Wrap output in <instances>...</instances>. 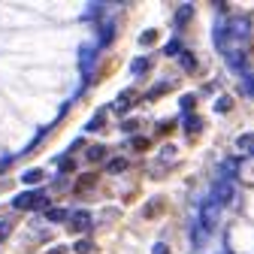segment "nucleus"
<instances>
[{"instance_id":"16","label":"nucleus","mask_w":254,"mask_h":254,"mask_svg":"<svg viewBox=\"0 0 254 254\" xmlns=\"http://www.w3.org/2000/svg\"><path fill=\"white\" fill-rule=\"evenodd\" d=\"M236 145H239L242 151H254V133H245V136H239V139H236Z\"/></svg>"},{"instance_id":"25","label":"nucleus","mask_w":254,"mask_h":254,"mask_svg":"<svg viewBox=\"0 0 254 254\" xmlns=\"http://www.w3.org/2000/svg\"><path fill=\"white\" fill-rule=\"evenodd\" d=\"M151 254H170V248H167V245H164V242H157V245H154V248H151Z\"/></svg>"},{"instance_id":"18","label":"nucleus","mask_w":254,"mask_h":254,"mask_svg":"<svg viewBox=\"0 0 254 254\" xmlns=\"http://www.w3.org/2000/svg\"><path fill=\"white\" fill-rule=\"evenodd\" d=\"M46 218L49 221H64V218H70L67 209H46Z\"/></svg>"},{"instance_id":"7","label":"nucleus","mask_w":254,"mask_h":254,"mask_svg":"<svg viewBox=\"0 0 254 254\" xmlns=\"http://www.w3.org/2000/svg\"><path fill=\"white\" fill-rule=\"evenodd\" d=\"M124 170H127V161H124V157H112V161H106V173L118 176V173H124Z\"/></svg>"},{"instance_id":"27","label":"nucleus","mask_w":254,"mask_h":254,"mask_svg":"<svg viewBox=\"0 0 254 254\" xmlns=\"http://www.w3.org/2000/svg\"><path fill=\"white\" fill-rule=\"evenodd\" d=\"M157 209H161V200H154V203H151V206H145V215H154V212H157Z\"/></svg>"},{"instance_id":"2","label":"nucleus","mask_w":254,"mask_h":254,"mask_svg":"<svg viewBox=\"0 0 254 254\" xmlns=\"http://www.w3.org/2000/svg\"><path fill=\"white\" fill-rule=\"evenodd\" d=\"M215 221H218V206H215L212 200H206L203 209H200V218H197V227H200L203 233H212V230H215Z\"/></svg>"},{"instance_id":"19","label":"nucleus","mask_w":254,"mask_h":254,"mask_svg":"<svg viewBox=\"0 0 254 254\" xmlns=\"http://www.w3.org/2000/svg\"><path fill=\"white\" fill-rule=\"evenodd\" d=\"M167 88H170V85H167V82H157V85H154V88H151V91H148V94H145V100H154V97H161V94H164V91H167Z\"/></svg>"},{"instance_id":"24","label":"nucleus","mask_w":254,"mask_h":254,"mask_svg":"<svg viewBox=\"0 0 254 254\" xmlns=\"http://www.w3.org/2000/svg\"><path fill=\"white\" fill-rule=\"evenodd\" d=\"M139 43H142V46L154 43V30H145V34H139Z\"/></svg>"},{"instance_id":"28","label":"nucleus","mask_w":254,"mask_h":254,"mask_svg":"<svg viewBox=\"0 0 254 254\" xmlns=\"http://www.w3.org/2000/svg\"><path fill=\"white\" fill-rule=\"evenodd\" d=\"M245 91H248V94H254V79H248V82H245Z\"/></svg>"},{"instance_id":"20","label":"nucleus","mask_w":254,"mask_h":254,"mask_svg":"<svg viewBox=\"0 0 254 254\" xmlns=\"http://www.w3.org/2000/svg\"><path fill=\"white\" fill-rule=\"evenodd\" d=\"M73 248H76L79 254H91V251H94V242H91V239H79Z\"/></svg>"},{"instance_id":"15","label":"nucleus","mask_w":254,"mask_h":254,"mask_svg":"<svg viewBox=\"0 0 254 254\" xmlns=\"http://www.w3.org/2000/svg\"><path fill=\"white\" fill-rule=\"evenodd\" d=\"M148 70V58H136L133 64H130V73L133 76H139V73H145Z\"/></svg>"},{"instance_id":"17","label":"nucleus","mask_w":254,"mask_h":254,"mask_svg":"<svg viewBox=\"0 0 254 254\" xmlns=\"http://www.w3.org/2000/svg\"><path fill=\"white\" fill-rule=\"evenodd\" d=\"M94 182H97V173H91V176H85V179H79L76 182V190H79V194H82V190H88Z\"/></svg>"},{"instance_id":"21","label":"nucleus","mask_w":254,"mask_h":254,"mask_svg":"<svg viewBox=\"0 0 254 254\" xmlns=\"http://www.w3.org/2000/svg\"><path fill=\"white\" fill-rule=\"evenodd\" d=\"M130 148H133V151H142V148H148V139H145V136H133V139H130Z\"/></svg>"},{"instance_id":"23","label":"nucleus","mask_w":254,"mask_h":254,"mask_svg":"<svg viewBox=\"0 0 254 254\" xmlns=\"http://www.w3.org/2000/svg\"><path fill=\"white\" fill-rule=\"evenodd\" d=\"M230 109V97H221V103H215V112H227Z\"/></svg>"},{"instance_id":"10","label":"nucleus","mask_w":254,"mask_h":254,"mask_svg":"<svg viewBox=\"0 0 254 254\" xmlns=\"http://www.w3.org/2000/svg\"><path fill=\"white\" fill-rule=\"evenodd\" d=\"M190 15H194V6H190V3H185V6H182V9L176 12V27H182V24H185V21H188Z\"/></svg>"},{"instance_id":"22","label":"nucleus","mask_w":254,"mask_h":254,"mask_svg":"<svg viewBox=\"0 0 254 254\" xmlns=\"http://www.w3.org/2000/svg\"><path fill=\"white\" fill-rule=\"evenodd\" d=\"M194 103H197V97H194V94H185V97H182V109H190Z\"/></svg>"},{"instance_id":"8","label":"nucleus","mask_w":254,"mask_h":254,"mask_svg":"<svg viewBox=\"0 0 254 254\" xmlns=\"http://www.w3.org/2000/svg\"><path fill=\"white\" fill-rule=\"evenodd\" d=\"M112 37H115V24L109 21V24H103V37H100V43H97V49H103V46H109V43H112Z\"/></svg>"},{"instance_id":"13","label":"nucleus","mask_w":254,"mask_h":254,"mask_svg":"<svg viewBox=\"0 0 254 254\" xmlns=\"http://www.w3.org/2000/svg\"><path fill=\"white\" fill-rule=\"evenodd\" d=\"M179 61H182V67H185V70H197V58L190 55V52H182Z\"/></svg>"},{"instance_id":"9","label":"nucleus","mask_w":254,"mask_h":254,"mask_svg":"<svg viewBox=\"0 0 254 254\" xmlns=\"http://www.w3.org/2000/svg\"><path fill=\"white\" fill-rule=\"evenodd\" d=\"M236 167H239V161H224V167H221V176H224V179H221V182H230L236 176Z\"/></svg>"},{"instance_id":"12","label":"nucleus","mask_w":254,"mask_h":254,"mask_svg":"<svg viewBox=\"0 0 254 254\" xmlns=\"http://www.w3.org/2000/svg\"><path fill=\"white\" fill-rule=\"evenodd\" d=\"M200 124H203V121H200L197 115H185V130H188V133H197Z\"/></svg>"},{"instance_id":"26","label":"nucleus","mask_w":254,"mask_h":254,"mask_svg":"<svg viewBox=\"0 0 254 254\" xmlns=\"http://www.w3.org/2000/svg\"><path fill=\"white\" fill-rule=\"evenodd\" d=\"M121 130H124V133H133V130H136V121H124Z\"/></svg>"},{"instance_id":"6","label":"nucleus","mask_w":254,"mask_h":254,"mask_svg":"<svg viewBox=\"0 0 254 254\" xmlns=\"http://www.w3.org/2000/svg\"><path fill=\"white\" fill-rule=\"evenodd\" d=\"M43 179H46L43 170H27V173H21V182H24V185H40Z\"/></svg>"},{"instance_id":"5","label":"nucleus","mask_w":254,"mask_h":254,"mask_svg":"<svg viewBox=\"0 0 254 254\" xmlns=\"http://www.w3.org/2000/svg\"><path fill=\"white\" fill-rule=\"evenodd\" d=\"M133 97H136L133 91H124V94H118V100H115V112H127V109L133 106Z\"/></svg>"},{"instance_id":"14","label":"nucleus","mask_w":254,"mask_h":254,"mask_svg":"<svg viewBox=\"0 0 254 254\" xmlns=\"http://www.w3.org/2000/svg\"><path fill=\"white\" fill-rule=\"evenodd\" d=\"M106 157V145H91L88 148V161H103Z\"/></svg>"},{"instance_id":"1","label":"nucleus","mask_w":254,"mask_h":254,"mask_svg":"<svg viewBox=\"0 0 254 254\" xmlns=\"http://www.w3.org/2000/svg\"><path fill=\"white\" fill-rule=\"evenodd\" d=\"M15 209H27V212H37V209H49V197L46 190H24L21 197L12 200Z\"/></svg>"},{"instance_id":"4","label":"nucleus","mask_w":254,"mask_h":254,"mask_svg":"<svg viewBox=\"0 0 254 254\" xmlns=\"http://www.w3.org/2000/svg\"><path fill=\"white\" fill-rule=\"evenodd\" d=\"M91 224H94V221H91L88 212H76V215L70 218V230H73V233H85V230H91Z\"/></svg>"},{"instance_id":"11","label":"nucleus","mask_w":254,"mask_h":254,"mask_svg":"<svg viewBox=\"0 0 254 254\" xmlns=\"http://www.w3.org/2000/svg\"><path fill=\"white\" fill-rule=\"evenodd\" d=\"M182 52H185V49H182V43H179V40H170V43L164 46V55H167V58H179Z\"/></svg>"},{"instance_id":"3","label":"nucleus","mask_w":254,"mask_h":254,"mask_svg":"<svg viewBox=\"0 0 254 254\" xmlns=\"http://www.w3.org/2000/svg\"><path fill=\"white\" fill-rule=\"evenodd\" d=\"M233 197H236V185H233V182H218V185H215V197H212V203H215V206L230 203Z\"/></svg>"}]
</instances>
